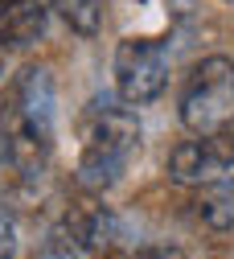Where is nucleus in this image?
<instances>
[{"mask_svg": "<svg viewBox=\"0 0 234 259\" xmlns=\"http://www.w3.org/2000/svg\"><path fill=\"white\" fill-rule=\"evenodd\" d=\"M54 78L45 66H25L0 99V152L21 181H37L54 152Z\"/></svg>", "mask_w": 234, "mask_h": 259, "instance_id": "obj_1", "label": "nucleus"}, {"mask_svg": "<svg viewBox=\"0 0 234 259\" xmlns=\"http://www.w3.org/2000/svg\"><path fill=\"white\" fill-rule=\"evenodd\" d=\"M140 152V119L119 95H95L82 111V148H78V185L107 193L123 181L131 156Z\"/></svg>", "mask_w": 234, "mask_h": 259, "instance_id": "obj_2", "label": "nucleus"}, {"mask_svg": "<svg viewBox=\"0 0 234 259\" xmlns=\"http://www.w3.org/2000/svg\"><path fill=\"white\" fill-rule=\"evenodd\" d=\"M181 123L193 136H218L234 127V62L214 54L193 66L181 95Z\"/></svg>", "mask_w": 234, "mask_h": 259, "instance_id": "obj_3", "label": "nucleus"}, {"mask_svg": "<svg viewBox=\"0 0 234 259\" xmlns=\"http://www.w3.org/2000/svg\"><path fill=\"white\" fill-rule=\"evenodd\" d=\"M169 87V46L156 37H123L115 46V95L127 107L156 103Z\"/></svg>", "mask_w": 234, "mask_h": 259, "instance_id": "obj_4", "label": "nucleus"}, {"mask_svg": "<svg viewBox=\"0 0 234 259\" xmlns=\"http://www.w3.org/2000/svg\"><path fill=\"white\" fill-rule=\"evenodd\" d=\"M226 173H234V136L230 132L193 136V140L177 144L169 156V177L177 185H189V189H202Z\"/></svg>", "mask_w": 234, "mask_h": 259, "instance_id": "obj_5", "label": "nucleus"}, {"mask_svg": "<svg viewBox=\"0 0 234 259\" xmlns=\"http://www.w3.org/2000/svg\"><path fill=\"white\" fill-rule=\"evenodd\" d=\"M45 25H50V9L41 0H0V50L33 46L37 37H45Z\"/></svg>", "mask_w": 234, "mask_h": 259, "instance_id": "obj_6", "label": "nucleus"}, {"mask_svg": "<svg viewBox=\"0 0 234 259\" xmlns=\"http://www.w3.org/2000/svg\"><path fill=\"white\" fill-rule=\"evenodd\" d=\"M197 218H202L210 231L226 235L234 231V177H218L202 189V198H197Z\"/></svg>", "mask_w": 234, "mask_h": 259, "instance_id": "obj_7", "label": "nucleus"}, {"mask_svg": "<svg viewBox=\"0 0 234 259\" xmlns=\"http://www.w3.org/2000/svg\"><path fill=\"white\" fill-rule=\"evenodd\" d=\"M50 9L82 37H95L103 29V0H50Z\"/></svg>", "mask_w": 234, "mask_h": 259, "instance_id": "obj_8", "label": "nucleus"}, {"mask_svg": "<svg viewBox=\"0 0 234 259\" xmlns=\"http://www.w3.org/2000/svg\"><path fill=\"white\" fill-rule=\"evenodd\" d=\"M0 259H17V226L0 214Z\"/></svg>", "mask_w": 234, "mask_h": 259, "instance_id": "obj_9", "label": "nucleus"}, {"mask_svg": "<svg viewBox=\"0 0 234 259\" xmlns=\"http://www.w3.org/2000/svg\"><path fill=\"white\" fill-rule=\"evenodd\" d=\"M136 259H189V255L181 247H173V243H152V247H140Z\"/></svg>", "mask_w": 234, "mask_h": 259, "instance_id": "obj_10", "label": "nucleus"}, {"mask_svg": "<svg viewBox=\"0 0 234 259\" xmlns=\"http://www.w3.org/2000/svg\"><path fill=\"white\" fill-rule=\"evenodd\" d=\"M107 259H111V255H107Z\"/></svg>", "mask_w": 234, "mask_h": 259, "instance_id": "obj_11", "label": "nucleus"}]
</instances>
